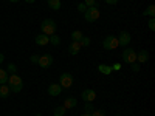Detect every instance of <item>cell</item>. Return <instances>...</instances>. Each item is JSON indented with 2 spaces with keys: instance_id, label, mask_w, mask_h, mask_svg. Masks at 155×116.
<instances>
[{
  "instance_id": "obj_26",
  "label": "cell",
  "mask_w": 155,
  "mask_h": 116,
  "mask_svg": "<svg viewBox=\"0 0 155 116\" xmlns=\"http://www.w3.org/2000/svg\"><path fill=\"white\" fill-rule=\"evenodd\" d=\"M84 5H85L87 8H90V6H96V0H84Z\"/></svg>"
},
{
  "instance_id": "obj_13",
  "label": "cell",
  "mask_w": 155,
  "mask_h": 116,
  "mask_svg": "<svg viewBox=\"0 0 155 116\" xmlns=\"http://www.w3.org/2000/svg\"><path fill=\"white\" fill-rule=\"evenodd\" d=\"M79 50H81V44L79 42H71L70 47H68V53L71 56H76L78 53H79Z\"/></svg>"
},
{
  "instance_id": "obj_11",
  "label": "cell",
  "mask_w": 155,
  "mask_h": 116,
  "mask_svg": "<svg viewBox=\"0 0 155 116\" xmlns=\"http://www.w3.org/2000/svg\"><path fill=\"white\" fill-rule=\"evenodd\" d=\"M34 42H36L39 47H45L47 44H50V37H48L47 34H39V36H36Z\"/></svg>"
},
{
  "instance_id": "obj_6",
  "label": "cell",
  "mask_w": 155,
  "mask_h": 116,
  "mask_svg": "<svg viewBox=\"0 0 155 116\" xmlns=\"http://www.w3.org/2000/svg\"><path fill=\"white\" fill-rule=\"evenodd\" d=\"M116 39H118V44L121 47H127L129 44H130V40H132V36H130V33H129V31H121Z\"/></svg>"
},
{
  "instance_id": "obj_24",
  "label": "cell",
  "mask_w": 155,
  "mask_h": 116,
  "mask_svg": "<svg viewBox=\"0 0 155 116\" xmlns=\"http://www.w3.org/2000/svg\"><path fill=\"white\" fill-rule=\"evenodd\" d=\"M6 71H9L11 74H14V73L17 71V67L14 65V63H8V68H6Z\"/></svg>"
},
{
  "instance_id": "obj_27",
  "label": "cell",
  "mask_w": 155,
  "mask_h": 116,
  "mask_svg": "<svg viewBox=\"0 0 155 116\" xmlns=\"http://www.w3.org/2000/svg\"><path fill=\"white\" fill-rule=\"evenodd\" d=\"M147 25H149V30H150V31H155V19H153V17L149 19V23H147Z\"/></svg>"
},
{
  "instance_id": "obj_14",
  "label": "cell",
  "mask_w": 155,
  "mask_h": 116,
  "mask_svg": "<svg viewBox=\"0 0 155 116\" xmlns=\"http://www.w3.org/2000/svg\"><path fill=\"white\" fill-rule=\"evenodd\" d=\"M8 96H9V87H8V84H2L0 85V98L6 99Z\"/></svg>"
},
{
  "instance_id": "obj_15",
  "label": "cell",
  "mask_w": 155,
  "mask_h": 116,
  "mask_svg": "<svg viewBox=\"0 0 155 116\" xmlns=\"http://www.w3.org/2000/svg\"><path fill=\"white\" fill-rule=\"evenodd\" d=\"M47 3H48V6H50L51 9H54V11H59L61 6H62L61 0H47Z\"/></svg>"
},
{
  "instance_id": "obj_5",
  "label": "cell",
  "mask_w": 155,
  "mask_h": 116,
  "mask_svg": "<svg viewBox=\"0 0 155 116\" xmlns=\"http://www.w3.org/2000/svg\"><path fill=\"white\" fill-rule=\"evenodd\" d=\"M123 60L126 62V63H134V62H137V53H135V50L134 48H126L124 51H123Z\"/></svg>"
},
{
  "instance_id": "obj_28",
  "label": "cell",
  "mask_w": 155,
  "mask_h": 116,
  "mask_svg": "<svg viewBox=\"0 0 155 116\" xmlns=\"http://www.w3.org/2000/svg\"><path fill=\"white\" fill-rule=\"evenodd\" d=\"M92 116H106V111L104 110H93Z\"/></svg>"
},
{
  "instance_id": "obj_23",
  "label": "cell",
  "mask_w": 155,
  "mask_h": 116,
  "mask_svg": "<svg viewBox=\"0 0 155 116\" xmlns=\"http://www.w3.org/2000/svg\"><path fill=\"white\" fill-rule=\"evenodd\" d=\"M95 110V107L92 105V102H85V105H84V111L85 113H92Z\"/></svg>"
},
{
  "instance_id": "obj_39",
  "label": "cell",
  "mask_w": 155,
  "mask_h": 116,
  "mask_svg": "<svg viewBox=\"0 0 155 116\" xmlns=\"http://www.w3.org/2000/svg\"><path fill=\"white\" fill-rule=\"evenodd\" d=\"M115 116H121V114H115Z\"/></svg>"
},
{
  "instance_id": "obj_37",
  "label": "cell",
  "mask_w": 155,
  "mask_h": 116,
  "mask_svg": "<svg viewBox=\"0 0 155 116\" xmlns=\"http://www.w3.org/2000/svg\"><path fill=\"white\" fill-rule=\"evenodd\" d=\"M11 3H17V2H20V0H9Z\"/></svg>"
},
{
  "instance_id": "obj_12",
  "label": "cell",
  "mask_w": 155,
  "mask_h": 116,
  "mask_svg": "<svg viewBox=\"0 0 155 116\" xmlns=\"http://www.w3.org/2000/svg\"><path fill=\"white\" fill-rule=\"evenodd\" d=\"M149 60V53L146 50H140V53H137V62H141V63H144Z\"/></svg>"
},
{
  "instance_id": "obj_33",
  "label": "cell",
  "mask_w": 155,
  "mask_h": 116,
  "mask_svg": "<svg viewBox=\"0 0 155 116\" xmlns=\"http://www.w3.org/2000/svg\"><path fill=\"white\" fill-rule=\"evenodd\" d=\"M104 2L107 5H116V3H118V0H104Z\"/></svg>"
},
{
  "instance_id": "obj_17",
  "label": "cell",
  "mask_w": 155,
  "mask_h": 116,
  "mask_svg": "<svg viewBox=\"0 0 155 116\" xmlns=\"http://www.w3.org/2000/svg\"><path fill=\"white\" fill-rule=\"evenodd\" d=\"M98 71H101L102 74H110L113 70H112L110 65H104V63H99V65H98Z\"/></svg>"
},
{
  "instance_id": "obj_31",
  "label": "cell",
  "mask_w": 155,
  "mask_h": 116,
  "mask_svg": "<svg viewBox=\"0 0 155 116\" xmlns=\"http://www.w3.org/2000/svg\"><path fill=\"white\" fill-rule=\"evenodd\" d=\"M39 57H41V56H37V54H33V56L30 57L31 63H39Z\"/></svg>"
},
{
  "instance_id": "obj_18",
  "label": "cell",
  "mask_w": 155,
  "mask_h": 116,
  "mask_svg": "<svg viewBox=\"0 0 155 116\" xmlns=\"http://www.w3.org/2000/svg\"><path fill=\"white\" fill-rule=\"evenodd\" d=\"M82 37H84V34H82L79 30H76V31L71 33V42H79Z\"/></svg>"
},
{
  "instance_id": "obj_20",
  "label": "cell",
  "mask_w": 155,
  "mask_h": 116,
  "mask_svg": "<svg viewBox=\"0 0 155 116\" xmlns=\"http://www.w3.org/2000/svg\"><path fill=\"white\" fill-rule=\"evenodd\" d=\"M143 16H149V17H153V16H155V6H153V5L147 6V8L144 9V12H143Z\"/></svg>"
},
{
  "instance_id": "obj_8",
  "label": "cell",
  "mask_w": 155,
  "mask_h": 116,
  "mask_svg": "<svg viewBox=\"0 0 155 116\" xmlns=\"http://www.w3.org/2000/svg\"><path fill=\"white\" fill-rule=\"evenodd\" d=\"M82 101L84 102H93L95 99H96V92L95 90H92V88H87V90H84L82 92Z\"/></svg>"
},
{
  "instance_id": "obj_2",
  "label": "cell",
  "mask_w": 155,
  "mask_h": 116,
  "mask_svg": "<svg viewBox=\"0 0 155 116\" xmlns=\"http://www.w3.org/2000/svg\"><path fill=\"white\" fill-rule=\"evenodd\" d=\"M56 28H58V25L53 19H45L42 23H41V30H42V34H47L48 37L51 34H54L56 33Z\"/></svg>"
},
{
  "instance_id": "obj_7",
  "label": "cell",
  "mask_w": 155,
  "mask_h": 116,
  "mask_svg": "<svg viewBox=\"0 0 155 116\" xmlns=\"http://www.w3.org/2000/svg\"><path fill=\"white\" fill-rule=\"evenodd\" d=\"M62 88H70L73 85V76L70 73H62L61 74V84H59Z\"/></svg>"
},
{
  "instance_id": "obj_1",
  "label": "cell",
  "mask_w": 155,
  "mask_h": 116,
  "mask_svg": "<svg viewBox=\"0 0 155 116\" xmlns=\"http://www.w3.org/2000/svg\"><path fill=\"white\" fill-rule=\"evenodd\" d=\"M6 84H9V85H8V87H9V92H12V93H20V92H22V88H23L22 77L17 76L16 73L9 76V79H8Z\"/></svg>"
},
{
  "instance_id": "obj_16",
  "label": "cell",
  "mask_w": 155,
  "mask_h": 116,
  "mask_svg": "<svg viewBox=\"0 0 155 116\" xmlns=\"http://www.w3.org/2000/svg\"><path fill=\"white\" fill-rule=\"evenodd\" d=\"M76 104H78V101L74 98H67L65 102H64V107H65V108H74Z\"/></svg>"
},
{
  "instance_id": "obj_30",
  "label": "cell",
  "mask_w": 155,
  "mask_h": 116,
  "mask_svg": "<svg viewBox=\"0 0 155 116\" xmlns=\"http://www.w3.org/2000/svg\"><path fill=\"white\" fill-rule=\"evenodd\" d=\"M78 11H79V12H82V14H84V12L87 11V6L84 5V2H82V3H79V5H78Z\"/></svg>"
},
{
  "instance_id": "obj_9",
  "label": "cell",
  "mask_w": 155,
  "mask_h": 116,
  "mask_svg": "<svg viewBox=\"0 0 155 116\" xmlns=\"http://www.w3.org/2000/svg\"><path fill=\"white\" fill-rule=\"evenodd\" d=\"M51 63H53V56H51V54H45V56L39 57V63H37V65H41L42 68H48V67H51Z\"/></svg>"
},
{
  "instance_id": "obj_22",
  "label": "cell",
  "mask_w": 155,
  "mask_h": 116,
  "mask_svg": "<svg viewBox=\"0 0 155 116\" xmlns=\"http://www.w3.org/2000/svg\"><path fill=\"white\" fill-rule=\"evenodd\" d=\"M65 111H67V108L65 107H64V105H61V107H56L54 108V116H64V114H65Z\"/></svg>"
},
{
  "instance_id": "obj_4",
  "label": "cell",
  "mask_w": 155,
  "mask_h": 116,
  "mask_svg": "<svg viewBox=\"0 0 155 116\" xmlns=\"http://www.w3.org/2000/svg\"><path fill=\"white\" fill-rule=\"evenodd\" d=\"M102 47H104L106 50H116L120 47V44H118V39H116V36H107V37H104V40H102Z\"/></svg>"
},
{
  "instance_id": "obj_10",
  "label": "cell",
  "mask_w": 155,
  "mask_h": 116,
  "mask_svg": "<svg viewBox=\"0 0 155 116\" xmlns=\"http://www.w3.org/2000/svg\"><path fill=\"white\" fill-rule=\"evenodd\" d=\"M62 93V87L59 84H50L48 85V95L50 96H59Z\"/></svg>"
},
{
  "instance_id": "obj_19",
  "label": "cell",
  "mask_w": 155,
  "mask_h": 116,
  "mask_svg": "<svg viewBox=\"0 0 155 116\" xmlns=\"http://www.w3.org/2000/svg\"><path fill=\"white\" fill-rule=\"evenodd\" d=\"M8 79H9L8 71H6V70H0V84H6Z\"/></svg>"
},
{
  "instance_id": "obj_34",
  "label": "cell",
  "mask_w": 155,
  "mask_h": 116,
  "mask_svg": "<svg viewBox=\"0 0 155 116\" xmlns=\"http://www.w3.org/2000/svg\"><path fill=\"white\" fill-rule=\"evenodd\" d=\"M3 60H5V56H3V54H2V53H0V63H2V62H3Z\"/></svg>"
},
{
  "instance_id": "obj_36",
  "label": "cell",
  "mask_w": 155,
  "mask_h": 116,
  "mask_svg": "<svg viewBox=\"0 0 155 116\" xmlns=\"http://www.w3.org/2000/svg\"><path fill=\"white\" fill-rule=\"evenodd\" d=\"M25 2H27V3H34L36 0H25Z\"/></svg>"
},
{
  "instance_id": "obj_38",
  "label": "cell",
  "mask_w": 155,
  "mask_h": 116,
  "mask_svg": "<svg viewBox=\"0 0 155 116\" xmlns=\"http://www.w3.org/2000/svg\"><path fill=\"white\" fill-rule=\"evenodd\" d=\"M36 116H42V114H36Z\"/></svg>"
},
{
  "instance_id": "obj_35",
  "label": "cell",
  "mask_w": 155,
  "mask_h": 116,
  "mask_svg": "<svg viewBox=\"0 0 155 116\" xmlns=\"http://www.w3.org/2000/svg\"><path fill=\"white\" fill-rule=\"evenodd\" d=\"M81 116H92V113H85V111H84V113H82Z\"/></svg>"
},
{
  "instance_id": "obj_21",
  "label": "cell",
  "mask_w": 155,
  "mask_h": 116,
  "mask_svg": "<svg viewBox=\"0 0 155 116\" xmlns=\"http://www.w3.org/2000/svg\"><path fill=\"white\" fill-rule=\"evenodd\" d=\"M50 44L54 45V47L59 45V44H61V37H59L58 34H51V36H50Z\"/></svg>"
},
{
  "instance_id": "obj_32",
  "label": "cell",
  "mask_w": 155,
  "mask_h": 116,
  "mask_svg": "<svg viewBox=\"0 0 155 116\" xmlns=\"http://www.w3.org/2000/svg\"><path fill=\"white\" fill-rule=\"evenodd\" d=\"M112 70L120 71V70H121V65H120V63H113V65H112Z\"/></svg>"
},
{
  "instance_id": "obj_29",
  "label": "cell",
  "mask_w": 155,
  "mask_h": 116,
  "mask_svg": "<svg viewBox=\"0 0 155 116\" xmlns=\"http://www.w3.org/2000/svg\"><path fill=\"white\" fill-rule=\"evenodd\" d=\"M130 68H132V71H134V73L140 71V63H138V62H134V63H130Z\"/></svg>"
},
{
  "instance_id": "obj_25",
  "label": "cell",
  "mask_w": 155,
  "mask_h": 116,
  "mask_svg": "<svg viewBox=\"0 0 155 116\" xmlns=\"http://www.w3.org/2000/svg\"><path fill=\"white\" fill-rule=\"evenodd\" d=\"M79 44H81V47H88V45H90V39L84 36L81 40H79Z\"/></svg>"
},
{
  "instance_id": "obj_3",
  "label": "cell",
  "mask_w": 155,
  "mask_h": 116,
  "mask_svg": "<svg viewBox=\"0 0 155 116\" xmlns=\"http://www.w3.org/2000/svg\"><path fill=\"white\" fill-rule=\"evenodd\" d=\"M99 16H101V12H99V9H98V5L87 8V11L84 12V19H85L87 22H96V20L99 19Z\"/></svg>"
}]
</instances>
